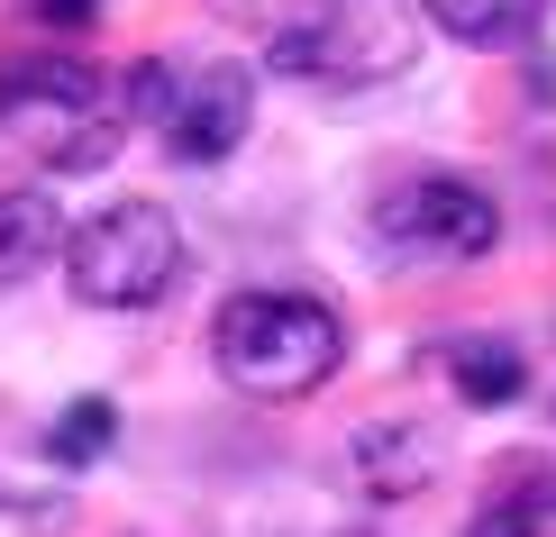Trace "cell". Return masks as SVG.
Masks as SVG:
<instances>
[{
  "mask_svg": "<svg viewBox=\"0 0 556 537\" xmlns=\"http://www.w3.org/2000/svg\"><path fill=\"white\" fill-rule=\"evenodd\" d=\"M119 110L165 137L174 165H219V155H238L247 128H256V74H247V64H219V55L211 64L147 55V64H128Z\"/></svg>",
  "mask_w": 556,
  "mask_h": 537,
  "instance_id": "obj_4",
  "label": "cell"
},
{
  "mask_svg": "<svg viewBox=\"0 0 556 537\" xmlns=\"http://www.w3.org/2000/svg\"><path fill=\"white\" fill-rule=\"evenodd\" d=\"M182 273V228L165 201H110L83 228H64V283L91 310H147Z\"/></svg>",
  "mask_w": 556,
  "mask_h": 537,
  "instance_id": "obj_5",
  "label": "cell"
},
{
  "mask_svg": "<svg viewBox=\"0 0 556 537\" xmlns=\"http://www.w3.org/2000/svg\"><path fill=\"white\" fill-rule=\"evenodd\" d=\"M211 356L256 401H301V392H319L346 365V329L311 292H238L211 319Z\"/></svg>",
  "mask_w": 556,
  "mask_h": 537,
  "instance_id": "obj_1",
  "label": "cell"
},
{
  "mask_svg": "<svg viewBox=\"0 0 556 537\" xmlns=\"http://www.w3.org/2000/svg\"><path fill=\"white\" fill-rule=\"evenodd\" d=\"M375 228H383V246L429 255V265H475V255L502 246V209L466 174H402L375 201Z\"/></svg>",
  "mask_w": 556,
  "mask_h": 537,
  "instance_id": "obj_6",
  "label": "cell"
},
{
  "mask_svg": "<svg viewBox=\"0 0 556 537\" xmlns=\"http://www.w3.org/2000/svg\"><path fill=\"white\" fill-rule=\"evenodd\" d=\"M346 464H356L365 493L402 501V493H420V483L438 474V437L410 429V419H392V429H356V437H346Z\"/></svg>",
  "mask_w": 556,
  "mask_h": 537,
  "instance_id": "obj_7",
  "label": "cell"
},
{
  "mask_svg": "<svg viewBox=\"0 0 556 537\" xmlns=\"http://www.w3.org/2000/svg\"><path fill=\"white\" fill-rule=\"evenodd\" d=\"M410 0H292L283 18H274V46L265 64L292 82H392L410 74Z\"/></svg>",
  "mask_w": 556,
  "mask_h": 537,
  "instance_id": "obj_3",
  "label": "cell"
},
{
  "mask_svg": "<svg viewBox=\"0 0 556 537\" xmlns=\"http://www.w3.org/2000/svg\"><path fill=\"white\" fill-rule=\"evenodd\" d=\"M28 18H46V28H91L101 18V0H18Z\"/></svg>",
  "mask_w": 556,
  "mask_h": 537,
  "instance_id": "obj_13",
  "label": "cell"
},
{
  "mask_svg": "<svg viewBox=\"0 0 556 537\" xmlns=\"http://www.w3.org/2000/svg\"><path fill=\"white\" fill-rule=\"evenodd\" d=\"M466 537H556V483L529 474V483H511V493H493L466 520Z\"/></svg>",
  "mask_w": 556,
  "mask_h": 537,
  "instance_id": "obj_11",
  "label": "cell"
},
{
  "mask_svg": "<svg viewBox=\"0 0 556 537\" xmlns=\"http://www.w3.org/2000/svg\"><path fill=\"white\" fill-rule=\"evenodd\" d=\"M447 383H456V401L502 410V401H520V392H529V365H520L502 337H456V346H447Z\"/></svg>",
  "mask_w": 556,
  "mask_h": 537,
  "instance_id": "obj_9",
  "label": "cell"
},
{
  "mask_svg": "<svg viewBox=\"0 0 556 537\" xmlns=\"http://www.w3.org/2000/svg\"><path fill=\"white\" fill-rule=\"evenodd\" d=\"M429 28H447L456 46H520L529 28H539L547 0H420Z\"/></svg>",
  "mask_w": 556,
  "mask_h": 537,
  "instance_id": "obj_10",
  "label": "cell"
},
{
  "mask_svg": "<svg viewBox=\"0 0 556 537\" xmlns=\"http://www.w3.org/2000/svg\"><path fill=\"white\" fill-rule=\"evenodd\" d=\"M119 82L91 74L74 55H18L0 64V137H18L28 155H46L55 174H101L119 155Z\"/></svg>",
  "mask_w": 556,
  "mask_h": 537,
  "instance_id": "obj_2",
  "label": "cell"
},
{
  "mask_svg": "<svg viewBox=\"0 0 556 537\" xmlns=\"http://www.w3.org/2000/svg\"><path fill=\"white\" fill-rule=\"evenodd\" d=\"M110 437H119V410H110V401H74L55 429H46V456H55V464H101Z\"/></svg>",
  "mask_w": 556,
  "mask_h": 537,
  "instance_id": "obj_12",
  "label": "cell"
},
{
  "mask_svg": "<svg viewBox=\"0 0 556 537\" xmlns=\"http://www.w3.org/2000/svg\"><path fill=\"white\" fill-rule=\"evenodd\" d=\"M55 246H64L55 192H37V182H0V283H28Z\"/></svg>",
  "mask_w": 556,
  "mask_h": 537,
  "instance_id": "obj_8",
  "label": "cell"
}]
</instances>
